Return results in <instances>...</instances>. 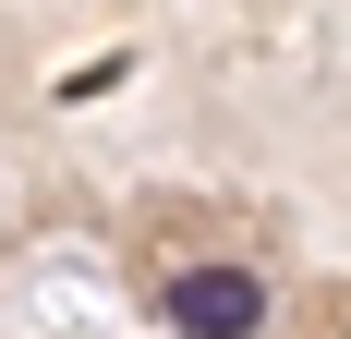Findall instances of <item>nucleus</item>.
<instances>
[{"instance_id": "nucleus-1", "label": "nucleus", "mask_w": 351, "mask_h": 339, "mask_svg": "<svg viewBox=\"0 0 351 339\" xmlns=\"http://www.w3.org/2000/svg\"><path fill=\"white\" fill-rule=\"evenodd\" d=\"M254 315H267V291L243 267H182L170 279V327L182 339H254Z\"/></svg>"}]
</instances>
